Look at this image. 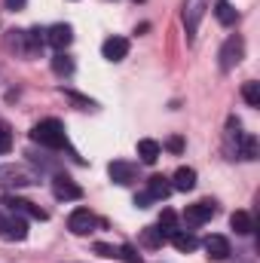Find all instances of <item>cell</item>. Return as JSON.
<instances>
[{
    "label": "cell",
    "instance_id": "obj_16",
    "mask_svg": "<svg viewBox=\"0 0 260 263\" xmlns=\"http://www.w3.org/2000/svg\"><path fill=\"white\" fill-rule=\"evenodd\" d=\"M169 239H172V245H175V248H178L181 254H190V251H196V245H199L193 233H184V230H175V233H172Z\"/></svg>",
    "mask_w": 260,
    "mask_h": 263
},
{
    "label": "cell",
    "instance_id": "obj_7",
    "mask_svg": "<svg viewBox=\"0 0 260 263\" xmlns=\"http://www.w3.org/2000/svg\"><path fill=\"white\" fill-rule=\"evenodd\" d=\"M107 175H110L114 184L129 187V184L138 181V165H135V162H126V159H114V162L107 165Z\"/></svg>",
    "mask_w": 260,
    "mask_h": 263
},
{
    "label": "cell",
    "instance_id": "obj_23",
    "mask_svg": "<svg viewBox=\"0 0 260 263\" xmlns=\"http://www.w3.org/2000/svg\"><path fill=\"white\" fill-rule=\"evenodd\" d=\"M239 156L242 159H257V138L254 135H239Z\"/></svg>",
    "mask_w": 260,
    "mask_h": 263
},
{
    "label": "cell",
    "instance_id": "obj_4",
    "mask_svg": "<svg viewBox=\"0 0 260 263\" xmlns=\"http://www.w3.org/2000/svg\"><path fill=\"white\" fill-rule=\"evenodd\" d=\"M3 208H6L9 214H22V217H31V220H46V217H49L46 208H40V205H34V202H28V199L15 196V193H6V196H3Z\"/></svg>",
    "mask_w": 260,
    "mask_h": 263
},
{
    "label": "cell",
    "instance_id": "obj_28",
    "mask_svg": "<svg viewBox=\"0 0 260 263\" xmlns=\"http://www.w3.org/2000/svg\"><path fill=\"white\" fill-rule=\"evenodd\" d=\"M92 251H95L98 257H117V248H114V245H104V242H95Z\"/></svg>",
    "mask_w": 260,
    "mask_h": 263
},
{
    "label": "cell",
    "instance_id": "obj_1",
    "mask_svg": "<svg viewBox=\"0 0 260 263\" xmlns=\"http://www.w3.org/2000/svg\"><path fill=\"white\" fill-rule=\"evenodd\" d=\"M40 184V175L22 162H6L0 165V187L3 190H25V187H34Z\"/></svg>",
    "mask_w": 260,
    "mask_h": 263
},
{
    "label": "cell",
    "instance_id": "obj_30",
    "mask_svg": "<svg viewBox=\"0 0 260 263\" xmlns=\"http://www.w3.org/2000/svg\"><path fill=\"white\" fill-rule=\"evenodd\" d=\"M150 202H153L150 193H138V196H135V205H138V208H150Z\"/></svg>",
    "mask_w": 260,
    "mask_h": 263
},
{
    "label": "cell",
    "instance_id": "obj_32",
    "mask_svg": "<svg viewBox=\"0 0 260 263\" xmlns=\"http://www.w3.org/2000/svg\"><path fill=\"white\" fill-rule=\"evenodd\" d=\"M3 3H6V9H12V12H18V9L28 6V0H3Z\"/></svg>",
    "mask_w": 260,
    "mask_h": 263
},
{
    "label": "cell",
    "instance_id": "obj_17",
    "mask_svg": "<svg viewBox=\"0 0 260 263\" xmlns=\"http://www.w3.org/2000/svg\"><path fill=\"white\" fill-rule=\"evenodd\" d=\"M230 227H233L239 236H248V233L254 230V217H251L248 211H233V217H230Z\"/></svg>",
    "mask_w": 260,
    "mask_h": 263
},
{
    "label": "cell",
    "instance_id": "obj_31",
    "mask_svg": "<svg viewBox=\"0 0 260 263\" xmlns=\"http://www.w3.org/2000/svg\"><path fill=\"white\" fill-rule=\"evenodd\" d=\"M0 239L9 242V217H3V211H0Z\"/></svg>",
    "mask_w": 260,
    "mask_h": 263
},
{
    "label": "cell",
    "instance_id": "obj_33",
    "mask_svg": "<svg viewBox=\"0 0 260 263\" xmlns=\"http://www.w3.org/2000/svg\"><path fill=\"white\" fill-rule=\"evenodd\" d=\"M138 3H141V0H138Z\"/></svg>",
    "mask_w": 260,
    "mask_h": 263
},
{
    "label": "cell",
    "instance_id": "obj_22",
    "mask_svg": "<svg viewBox=\"0 0 260 263\" xmlns=\"http://www.w3.org/2000/svg\"><path fill=\"white\" fill-rule=\"evenodd\" d=\"M214 15H217V22H220V25H236V18H239V12H236L227 0H220V3L214 6Z\"/></svg>",
    "mask_w": 260,
    "mask_h": 263
},
{
    "label": "cell",
    "instance_id": "obj_14",
    "mask_svg": "<svg viewBox=\"0 0 260 263\" xmlns=\"http://www.w3.org/2000/svg\"><path fill=\"white\" fill-rule=\"evenodd\" d=\"M138 156H141V162L153 165V162L162 156V147H159V141H153V138H141V141H138Z\"/></svg>",
    "mask_w": 260,
    "mask_h": 263
},
{
    "label": "cell",
    "instance_id": "obj_5",
    "mask_svg": "<svg viewBox=\"0 0 260 263\" xmlns=\"http://www.w3.org/2000/svg\"><path fill=\"white\" fill-rule=\"evenodd\" d=\"M217 59H220V70H233V67L245 59V40H242L239 34L227 37L224 46H220V55H217Z\"/></svg>",
    "mask_w": 260,
    "mask_h": 263
},
{
    "label": "cell",
    "instance_id": "obj_27",
    "mask_svg": "<svg viewBox=\"0 0 260 263\" xmlns=\"http://www.w3.org/2000/svg\"><path fill=\"white\" fill-rule=\"evenodd\" d=\"M9 150H12V129L0 123V153H9Z\"/></svg>",
    "mask_w": 260,
    "mask_h": 263
},
{
    "label": "cell",
    "instance_id": "obj_29",
    "mask_svg": "<svg viewBox=\"0 0 260 263\" xmlns=\"http://www.w3.org/2000/svg\"><path fill=\"white\" fill-rule=\"evenodd\" d=\"M165 147H169L172 153H181V150H184V138H178V135H172V138L165 141Z\"/></svg>",
    "mask_w": 260,
    "mask_h": 263
},
{
    "label": "cell",
    "instance_id": "obj_15",
    "mask_svg": "<svg viewBox=\"0 0 260 263\" xmlns=\"http://www.w3.org/2000/svg\"><path fill=\"white\" fill-rule=\"evenodd\" d=\"M147 193L153 196V202H156V199H169V196H172V184H169V178L153 175V178L147 181Z\"/></svg>",
    "mask_w": 260,
    "mask_h": 263
},
{
    "label": "cell",
    "instance_id": "obj_20",
    "mask_svg": "<svg viewBox=\"0 0 260 263\" xmlns=\"http://www.w3.org/2000/svg\"><path fill=\"white\" fill-rule=\"evenodd\" d=\"M175 230H178V214H175L172 208H162V214H159V233L169 239Z\"/></svg>",
    "mask_w": 260,
    "mask_h": 263
},
{
    "label": "cell",
    "instance_id": "obj_3",
    "mask_svg": "<svg viewBox=\"0 0 260 263\" xmlns=\"http://www.w3.org/2000/svg\"><path fill=\"white\" fill-rule=\"evenodd\" d=\"M208 6H211V0H184V12H181V18H184V31H187V40H190V43L196 40L199 22L205 18Z\"/></svg>",
    "mask_w": 260,
    "mask_h": 263
},
{
    "label": "cell",
    "instance_id": "obj_8",
    "mask_svg": "<svg viewBox=\"0 0 260 263\" xmlns=\"http://www.w3.org/2000/svg\"><path fill=\"white\" fill-rule=\"evenodd\" d=\"M95 214L89 211V208H77V211H70V217H67V230L73 233V236H86V233H92L95 230Z\"/></svg>",
    "mask_w": 260,
    "mask_h": 263
},
{
    "label": "cell",
    "instance_id": "obj_19",
    "mask_svg": "<svg viewBox=\"0 0 260 263\" xmlns=\"http://www.w3.org/2000/svg\"><path fill=\"white\" fill-rule=\"evenodd\" d=\"M162 242H165V236L159 233V227H144L141 230V245L144 248H162Z\"/></svg>",
    "mask_w": 260,
    "mask_h": 263
},
{
    "label": "cell",
    "instance_id": "obj_6",
    "mask_svg": "<svg viewBox=\"0 0 260 263\" xmlns=\"http://www.w3.org/2000/svg\"><path fill=\"white\" fill-rule=\"evenodd\" d=\"M214 214H217V205H214L211 199H202V202L184 208V223H187V227H202V223L211 220Z\"/></svg>",
    "mask_w": 260,
    "mask_h": 263
},
{
    "label": "cell",
    "instance_id": "obj_18",
    "mask_svg": "<svg viewBox=\"0 0 260 263\" xmlns=\"http://www.w3.org/2000/svg\"><path fill=\"white\" fill-rule=\"evenodd\" d=\"M28 239V220L22 214H12L9 217V242H22Z\"/></svg>",
    "mask_w": 260,
    "mask_h": 263
},
{
    "label": "cell",
    "instance_id": "obj_21",
    "mask_svg": "<svg viewBox=\"0 0 260 263\" xmlns=\"http://www.w3.org/2000/svg\"><path fill=\"white\" fill-rule=\"evenodd\" d=\"M52 70H55L59 77H70V73H73V59H70L67 52H55V55H52Z\"/></svg>",
    "mask_w": 260,
    "mask_h": 263
},
{
    "label": "cell",
    "instance_id": "obj_25",
    "mask_svg": "<svg viewBox=\"0 0 260 263\" xmlns=\"http://www.w3.org/2000/svg\"><path fill=\"white\" fill-rule=\"evenodd\" d=\"M117 257H120L123 263H144L141 260V254H138L132 245H120V248H117Z\"/></svg>",
    "mask_w": 260,
    "mask_h": 263
},
{
    "label": "cell",
    "instance_id": "obj_11",
    "mask_svg": "<svg viewBox=\"0 0 260 263\" xmlns=\"http://www.w3.org/2000/svg\"><path fill=\"white\" fill-rule=\"evenodd\" d=\"M101 55H104L107 62H123V59L129 55V40H126V37H107V40L101 43Z\"/></svg>",
    "mask_w": 260,
    "mask_h": 263
},
{
    "label": "cell",
    "instance_id": "obj_10",
    "mask_svg": "<svg viewBox=\"0 0 260 263\" xmlns=\"http://www.w3.org/2000/svg\"><path fill=\"white\" fill-rule=\"evenodd\" d=\"M52 193H55V199L73 202V199H83V187L73 184L67 175H55V178H52Z\"/></svg>",
    "mask_w": 260,
    "mask_h": 263
},
{
    "label": "cell",
    "instance_id": "obj_13",
    "mask_svg": "<svg viewBox=\"0 0 260 263\" xmlns=\"http://www.w3.org/2000/svg\"><path fill=\"white\" fill-rule=\"evenodd\" d=\"M193 187H196V168H190V165H181V168L172 175V190L187 193V190H193Z\"/></svg>",
    "mask_w": 260,
    "mask_h": 263
},
{
    "label": "cell",
    "instance_id": "obj_12",
    "mask_svg": "<svg viewBox=\"0 0 260 263\" xmlns=\"http://www.w3.org/2000/svg\"><path fill=\"white\" fill-rule=\"evenodd\" d=\"M205 251L211 260H227L230 257V239L227 236H208L205 239Z\"/></svg>",
    "mask_w": 260,
    "mask_h": 263
},
{
    "label": "cell",
    "instance_id": "obj_9",
    "mask_svg": "<svg viewBox=\"0 0 260 263\" xmlns=\"http://www.w3.org/2000/svg\"><path fill=\"white\" fill-rule=\"evenodd\" d=\"M46 43H49L52 49H59V52H65L67 46L73 43V28H70L67 22H59V25H52V28H46Z\"/></svg>",
    "mask_w": 260,
    "mask_h": 263
},
{
    "label": "cell",
    "instance_id": "obj_24",
    "mask_svg": "<svg viewBox=\"0 0 260 263\" xmlns=\"http://www.w3.org/2000/svg\"><path fill=\"white\" fill-rule=\"evenodd\" d=\"M242 98H245L251 107H260V83H254V80L245 83V86H242Z\"/></svg>",
    "mask_w": 260,
    "mask_h": 263
},
{
    "label": "cell",
    "instance_id": "obj_2",
    "mask_svg": "<svg viewBox=\"0 0 260 263\" xmlns=\"http://www.w3.org/2000/svg\"><path fill=\"white\" fill-rule=\"evenodd\" d=\"M31 141H37L40 147H49V150H62L67 144V135H65V126L59 120H40L34 129H31Z\"/></svg>",
    "mask_w": 260,
    "mask_h": 263
},
{
    "label": "cell",
    "instance_id": "obj_26",
    "mask_svg": "<svg viewBox=\"0 0 260 263\" xmlns=\"http://www.w3.org/2000/svg\"><path fill=\"white\" fill-rule=\"evenodd\" d=\"M65 98H67V101H73L77 107H83V110L95 107V101H92V98H86V95H80V92H70V89H65Z\"/></svg>",
    "mask_w": 260,
    "mask_h": 263
}]
</instances>
